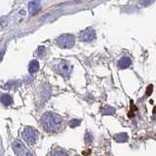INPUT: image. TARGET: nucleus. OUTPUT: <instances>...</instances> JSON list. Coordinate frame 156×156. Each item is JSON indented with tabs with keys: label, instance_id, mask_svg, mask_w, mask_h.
Returning a JSON list of instances; mask_svg holds the SVG:
<instances>
[{
	"label": "nucleus",
	"instance_id": "nucleus-10",
	"mask_svg": "<svg viewBox=\"0 0 156 156\" xmlns=\"http://www.w3.org/2000/svg\"><path fill=\"white\" fill-rule=\"evenodd\" d=\"M1 101L4 105H10L13 102V100H12L11 96H9L8 94H4V95H2Z\"/></svg>",
	"mask_w": 156,
	"mask_h": 156
},
{
	"label": "nucleus",
	"instance_id": "nucleus-9",
	"mask_svg": "<svg viewBox=\"0 0 156 156\" xmlns=\"http://www.w3.org/2000/svg\"><path fill=\"white\" fill-rule=\"evenodd\" d=\"M39 62L38 61L36 60H32L30 62V63H29V67H28V70L30 73H35L38 69H39Z\"/></svg>",
	"mask_w": 156,
	"mask_h": 156
},
{
	"label": "nucleus",
	"instance_id": "nucleus-2",
	"mask_svg": "<svg viewBox=\"0 0 156 156\" xmlns=\"http://www.w3.org/2000/svg\"><path fill=\"white\" fill-rule=\"evenodd\" d=\"M75 43V37L72 34H62L57 39V45L62 49L72 48Z\"/></svg>",
	"mask_w": 156,
	"mask_h": 156
},
{
	"label": "nucleus",
	"instance_id": "nucleus-13",
	"mask_svg": "<svg viewBox=\"0 0 156 156\" xmlns=\"http://www.w3.org/2000/svg\"><path fill=\"white\" fill-rule=\"evenodd\" d=\"M154 2V0H140V3L144 6H148V5L152 4Z\"/></svg>",
	"mask_w": 156,
	"mask_h": 156
},
{
	"label": "nucleus",
	"instance_id": "nucleus-4",
	"mask_svg": "<svg viewBox=\"0 0 156 156\" xmlns=\"http://www.w3.org/2000/svg\"><path fill=\"white\" fill-rule=\"evenodd\" d=\"M58 72L61 73L62 76H65L66 78L69 77L71 70H72V66L70 65V62H68L67 61H62L57 66Z\"/></svg>",
	"mask_w": 156,
	"mask_h": 156
},
{
	"label": "nucleus",
	"instance_id": "nucleus-7",
	"mask_svg": "<svg viewBox=\"0 0 156 156\" xmlns=\"http://www.w3.org/2000/svg\"><path fill=\"white\" fill-rule=\"evenodd\" d=\"M40 9H41L40 3H39L37 0H33V1H31L28 5L29 13H30V15H32V16L36 15L39 11H40Z\"/></svg>",
	"mask_w": 156,
	"mask_h": 156
},
{
	"label": "nucleus",
	"instance_id": "nucleus-5",
	"mask_svg": "<svg viewBox=\"0 0 156 156\" xmlns=\"http://www.w3.org/2000/svg\"><path fill=\"white\" fill-rule=\"evenodd\" d=\"M79 37L81 40L84 42H92L96 38V31L94 28L88 27L80 32Z\"/></svg>",
	"mask_w": 156,
	"mask_h": 156
},
{
	"label": "nucleus",
	"instance_id": "nucleus-14",
	"mask_svg": "<svg viewBox=\"0 0 156 156\" xmlns=\"http://www.w3.org/2000/svg\"><path fill=\"white\" fill-rule=\"evenodd\" d=\"M151 91H152V86H149V90L147 89V95H150L151 94Z\"/></svg>",
	"mask_w": 156,
	"mask_h": 156
},
{
	"label": "nucleus",
	"instance_id": "nucleus-12",
	"mask_svg": "<svg viewBox=\"0 0 156 156\" xmlns=\"http://www.w3.org/2000/svg\"><path fill=\"white\" fill-rule=\"evenodd\" d=\"M51 156H67V154L65 152V151L60 150V149H57V150H54Z\"/></svg>",
	"mask_w": 156,
	"mask_h": 156
},
{
	"label": "nucleus",
	"instance_id": "nucleus-1",
	"mask_svg": "<svg viewBox=\"0 0 156 156\" xmlns=\"http://www.w3.org/2000/svg\"><path fill=\"white\" fill-rule=\"evenodd\" d=\"M41 122L44 130L49 133H55L61 129L62 125V120L61 117L55 113H51V112L44 114L41 118Z\"/></svg>",
	"mask_w": 156,
	"mask_h": 156
},
{
	"label": "nucleus",
	"instance_id": "nucleus-6",
	"mask_svg": "<svg viewBox=\"0 0 156 156\" xmlns=\"http://www.w3.org/2000/svg\"><path fill=\"white\" fill-rule=\"evenodd\" d=\"M12 145H13V149L15 151V153H16L18 156H27L29 153L27 150L26 146H24L21 141L15 140L12 144Z\"/></svg>",
	"mask_w": 156,
	"mask_h": 156
},
{
	"label": "nucleus",
	"instance_id": "nucleus-11",
	"mask_svg": "<svg viewBox=\"0 0 156 156\" xmlns=\"http://www.w3.org/2000/svg\"><path fill=\"white\" fill-rule=\"evenodd\" d=\"M26 17H27V13L24 10H21V11L18 13V16H17L19 22H23V20H26Z\"/></svg>",
	"mask_w": 156,
	"mask_h": 156
},
{
	"label": "nucleus",
	"instance_id": "nucleus-3",
	"mask_svg": "<svg viewBox=\"0 0 156 156\" xmlns=\"http://www.w3.org/2000/svg\"><path fill=\"white\" fill-rule=\"evenodd\" d=\"M38 132L35 129L30 128V127H27L23 131V138L29 144H35L38 139Z\"/></svg>",
	"mask_w": 156,
	"mask_h": 156
},
{
	"label": "nucleus",
	"instance_id": "nucleus-8",
	"mask_svg": "<svg viewBox=\"0 0 156 156\" xmlns=\"http://www.w3.org/2000/svg\"><path fill=\"white\" fill-rule=\"evenodd\" d=\"M131 60L130 58H127V57H124L119 60L118 62V67L120 68V69H124V68H128L130 66H131Z\"/></svg>",
	"mask_w": 156,
	"mask_h": 156
}]
</instances>
